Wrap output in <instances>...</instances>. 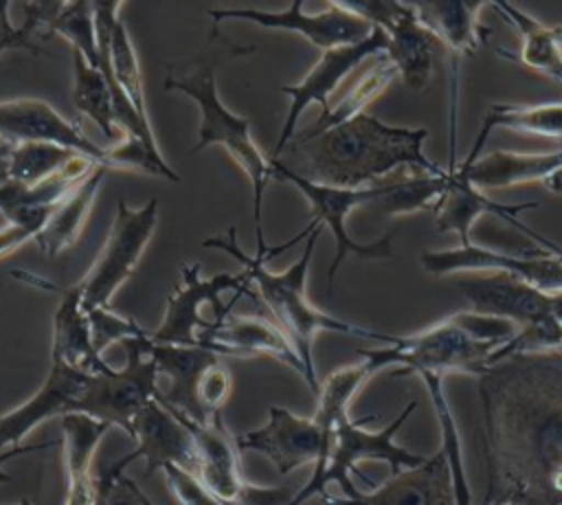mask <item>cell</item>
Here are the masks:
<instances>
[{
	"label": "cell",
	"instance_id": "cell-15",
	"mask_svg": "<svg viewBox=\"0 0 562 505\" xmlns=\"http://www.w3.org/2000/svg\"><path fill=\"white\" fill-rule=\"evenodd\" d=\"M419 266L435 277H448L470 270H490L516 277L542 292H562V255L538 252V255H512L479 244L426 250L419 255Z\"/></svg>",
	"mask_w": 562,
	"mask_h": 505
},
{
	"label": "cell",
	"instance_id": "cell-41",
	"mask_svg": "<svg viewBox=\"0 0 562 505\" xmlns=\"http://www.w3.org/2000/svg\"><path fill=\"white\" fill-rule=\"evenodd\" d=\"M40 22L35 15H31L26 11V20L22 26H13L11 20H9V2L0 0V53L4 50H15V48H22V50H29L33 55H42L44 50L35 44L33 35L40 31Z\"/></svg>",
	"mask_w": 562,
	"mask_h": 505
},
{
	"label": "cell",
	"instance_id": "cell-28",
	"mask_svg": "<svg viewBox=\"0 0 562 505\" xmlns=\"http://www.w3.org/2000/svg\"><path fill=\"white\" fill-rule=\"evenodd\" d=\"M108 428V424L83 413L61 417V448L68 479L66 505H99L101 487L99 476L92 472V457Z\"/></svg>",
	"mask_w": 562,
	"mask_h": 505
},
{
	"label": "cell",
	"instance_id": "cell-25",
	"mask_svg": "<svg viewBox=\"0 0 562 505\" xmlns=\"http://www.w3.org/2000/svg\"><path fill=\"white\" fill-rule=\"evenodd\" d=\"M459 292L468 299L474 312L507 318L518 327L551 314L549 292L503 272L465 277L459 281Z\"/></svg>",
	"mask_w": 562,
	"mask_h": 505
},
{
	"label": "cell",
	"instance_id": "cell-13",
	"mask_svg": "<svg viewBox=\"0 0 562 505\" xmlns=\"http://www.w3.org/2000/svg\"><path fill=\"white\" fill-rule=\"evenodd\" d=\"M213 22L222 20H246L261 29L292 31L305 37L321 50H331L338 46H349L371 37L375 26L364 18L347 11L340 2H329L321 13H303V2L292 0L283 11H261L252 7L244 9H209Z\"/></svg>",
	"mask_w": 562,
	"mask_h": 505
},
{
	"label": "cell",
	"instance_id": "cell-19",
	"mask_svg": "<svg viewBox=\"0 0 562 505\" xmlns=\"http://www.w3.org/2000/svg\"><path fill=\"white\" fill-rule=\"evenodd\" d=\"M0 141L11 145H59L92 158L97 165H103L105 158V147L94 145L77 123L64 119L44 99L20 97L0 101Z\"/></svg>",
	"mask_w": 562,
	"mask_h": 505
},
{
	"label": "cell",
	"instance_id": "cell-20",
	"mask_svg": "<svg viewBox=\"0 0 562 505\" xmlns=\"http://www.w3.org/2000/svg\"><path fill=\"white\" fill-rule=\"evenodd\" d=\"M325 505H457L452 472L439 450L422 465L393 474L386 483L353 496H323Z\"/></svg>",
	"mask_w": 562,
	"mask_h": 505
},
{
	"label": "cell",
	"instance_id": "cell-39",
	"mask_svg": "<svg viewBox=\"0 0 562 505\" xmlns=\"http://www.w3.org/2000/svg\"><path fill=\"white\" fill-rule=\"evenodd\" d=\"M162 474L180 505H224L193 472L176 463H167Z\"/></svg>",
	"mask_w": 562,
	"mask_h": 505
},
{
	"label": "cell",
	"instance_id": "cell-9",
	"mask_svg": "<svg viewBox=\"0 0 562 505\" xmlns=\"http://www.w3.org/2000/svg\"><path fill=\"white\" fill-rule=\"evenodd\" d=\"M147 336L123 340L125 364L90 373L72 413H83L108 426H119L127 435L140 408L158 397V367L147 351Z\"/></svg>",
	"mask_w": 562,
	"mask_h": 505
},
{
	"label": "cell",
	"instance_id": "cell-6",
	"mask_svg": "<svg viewBox=\"0 0 562 505\" xmlns=\"http://www.w3.org/2000/svg\"><path fill=\"white\" fill-rule=\"evenodd\" d=\"M417 402H408L404 411L384 428L380 430H369L364 424L373 422L375 415L362 417V419H351L349 413L342 415L331 433V446L327 452V459L321 465H314V472L310 481L294 492L288 505H303L314 496H325L327 487L336 483L342 492V496H353L358 487L351 481V474H358L364 483H371V479L360 472L358 463L362 461H384L391 468V474H397L402 470L422 465L428 457L417 454L406 450L404 446L395 444L397 430L404 426V422L411 417L415 411Z\"/></svg>",
	"mask_w": 562,
	"mask_h": 505
},
{
	"label": "cell",
	"instance_id": "cell-38",
	"mask_svg": "<svg viewBox=\"0 0 562 505\" xmlns=\"http://www.w3.org/2000/svg\"><path fill=\"white\" fill-rule=\"evenodd\" d=\"M86 316L90 321L92 343L99 354H103L112 343H123L127 338H138L147 334L134 318L121 316L112 307H97L86 312Z\"/></svg>",
	"mask_w": 562,
	"mask_h": 505
},
{
	"label": "cell",
	"instance_id": "cell-4",
	"mask_svg": "<svg viewBox=\"0 0 562 505\" xmlns=\"http://www.w3.org/2000/svg\"><path fill=\"white\" fill-rule=\"evenodd\" d=\"M318 235H321V228H314L307 237V244H305L301 257L283 272H270L266 268V263L270 261L266 252L255 250V257L246 255L237 246L235 226L228 228V239L209 237L202 242V248L222 250L244 266V270L248 274V283L255 285L259 299L270 310L274 323L283 329V334L294 345V349L307 371L305 382L314 395L318 393V386H321L318 378H316V369H314V356H312L314 336L318 332H338V334H349V336H360V338H373V340H382L386 345H391L395 338L389 334H380V332L353 325L349 321H340V318L318 310L307 299L305 281H307V270H310V261H312V252H314Z\"/></svg>",
	"mask_w": 562,
	"mask_h": 505
},
{
	"label": "cell",
	"instance_id": "cell-1",
	"mask_svg": "<svg viewBox=\"0 0 562 505\" xmlns=\"http://www.w3.org/2000/svg\"><path fill=\"white\" fill-rule=\"evenodd\" d=\"M481 505H562V354H514L479 375Z\"/></svg>",
	"mask_w": 562,
	"mask_h": 505
},
{
	"label": "cell",
	"instance_id": "cell-23",
	"mask_svg": "<svg viewBox=\"0 0 562 505\" xmlns=\"http://www.w3.org/2000/svg\"><path fill=\"white\" fill-rule=\"evenodd\" d=\"M90 373L68 367L61 360L50 358V371L44 384L20 406L0 415V450L4 446L18 448L20 441L42 422L68 415L75 411V404L86 386Z\"/></svg>",
	"mask_w": 562,
	"mask_h": 505
},
{
	"label": "cell",
	"instance_id": "cell-48",
	"mask_svg": "<svg viewBox=\"0 0 562 505\" xmlns=\"http://www.w3.org/2000/svg\"><path fill=\"white\" fill-rule=\"evenodd\" d=\"M18 505H33V501H31V498H26V496H22Z\"/></svg>",
	"mask_w": 562,
	"mask_h": 505
},
{
	"label": "cell",
	"instance_id": "cell-45",
	"mask_svg": "<svg viewBox=\"0 0 562 505\" xmlns=\"http://www.w3.org/2000/svg\"><path fill=\"white\" fill-rule=\"evenodd\" d=\"M544 184H547V189H549L551 193H562V169L555 171L549 180H544Z\"/></svg>",
	"mask_w": 562,
	"mask_h": 505
},
{
	"label": "cell",
	"instance_id": "cell-26",
	"mask_svg": "<svg viewBox=\"0 0 562 505\" xmlns=\"http://www.w3.org/2000/svg\"><path fill=\"white\" fill-rule=\"evenodd\" d=\"M13 277L33 281L46 290L59 294V305L53 314V343H50V358L66 362L72 369L83 373H103L110 364L101 358L94 349L90 321L79 303V292L75 285H55L50 281H42L40 277L13 272Z\"/></svg>",
	"mask_w": 562,
	"mask_h": 505
},
{
	"label": "cell",
	"instance_id": "cell-5",
	"mask_svg": "<svg viewBox=\"0 0 562 505\" xmlns=\"http://www.w3.org/2000/svg\"><path fill=\"white\" fill-rule=\"evenodd\" d=\"M518 325L474 310L452 314L417 334L395 336L382 349H358L375 371L397 367L402 373H432L446 378L448 373L483 375L494 356L518 334Z\"/></svg>",
	"mask_w": 562,
	"mask_h": 505
},
{
	"label": "cell",
	"instance_id": "cell-36",
	"mask_svg": "<svg viewBox=\"0 0 562 505\" xmlns=\"http://www.w3.org/2000/svg\"><path fill=\"white\" fill-rule=\"evenodd\" d=\"M448 171L443 176H428V173H413L402 182H389L386 193L373 202L386 215H406L415 211L435 209L439 202L443 187H446Z\"/></svg>",
	"mask_w": 562,
	"mask_h": 505
},
{
	"label": "cell",
	"instance_id": "cell-47",
	"mask_svg": "<svg viewBox=\"0 0 562 505\" xmlns=\"http://www.w3.org/2000/svg\"><path fill=\"white\" fill-rule=\"evenodd\" d=\"M553 33H555V40H558V44H560V48H562V24H560V26H553Z\"/></svg>",
	"mask_w": 562,
	"mask_h": 505
},
{
	"label": "cell",
	"instance_id": "cell-46",
	"mask_svg": "<svg viewBox=\"0 0 562 505\" xmlns=\"http://www.w3.org/2000/svg\"><path fill=\"white\" fill-rule=\"evenodd\" d=\"M551 314L562 323V292L551 294Z\"/></svg>",
	"mask_w": 562,
	"mask_h": 505
},
{
	"label": "cell",
	"instance_id": "cell-8",
	"mask_svg": "<svg viewBox=\"0 0 562 505\" xmlns=\"http://www.w3.org/2000/svg\"><path fill=\"white\" fill-rule=\"evenodd\" d=\"M158 224V200L151 198L138 209H132L123 198L116 200V213L110 233L94 257L88 272L72 283L79 292L83 312L110 307L119 288L136 272V266Z\"/></svg>",
	"mask_w": 562,
	"mask_h": 505
},
{
	"label": "cell",
	"instance_id": "cell-7",
	"mask_svg": "<svg viewBox=\"0 0 562 505\" xmlns=\"http://www.w3.org/2000/svg\"><path fill=\"white\" fill-rule=\"evenodd\" d=\"M272 160V169H274V180L279 182H288L292 184L310 204V228H323L327 226L334 244H336V252L334 259L329 263L327 270V283H329V294L334 292V277L340 268V263L347 257H360V259H389L393 255V246H391V235L380 237L371 244H362L351 239V235L347 233V215L369 202H378L389 184H373V187H362V189H342V187H331V184H323V182H314L307 176L299 173L296 169H292L288 162H281L279 158H270Z\"/></svg>",
	"mask_w": 562,
	"mask_h": 505
},
{
	"label": "cell",
	"instance_id": "cell-16",
	"mask_svg": "<svg viewBox=\"0 0 562 505\" xmlns=\"http://www.w3.org/2000/svg\"><path fill=\"white\" fill-rule=\"evenodd\" d=\"M384 48H386V35L380 29H375L371 33V37H367L364 42L323 50L318 61L307 70V75L299 83L281 86V92H285L290 99V108H288L285 121L281 125V134L277 138L272 158H279V154L285 149V145L292 141L296 123H299L301 114L307 110V105L318 103L321 114L327 112L329 110L327 99L338 88V83L364 59L375 57L378 53H384Z\"/></svg>",
	"mask_w": 562,
	"mask_h": 505
},
{
	"label": "cell",
	"instance_id": "cell-33",
	"mask_svg": "<svg viewBox=\"0 0 562 505\" xmlns=\"http://www.w3.org/2000/svg\"><path fill=\"white\" fill-rule=\"evenodd\" d=\"M419 378L426 384L428 397H430L432 408H435L437 419H439V430H441V448L439 450L446 454L450 472H452V485H454L457 505H472V492H470V483H468L461 437H459V430H457V422H454L452 408H450V404L446 400V393H443V378L441 375H432V373H424Z\"/></svg>",
	"mask_w": 562,
	"mask_h": 505
},
{
	"label": "cell",
	"instance_id": "cell-14",
	"mask_svg": "<svg viewBox=\"0 0 562 505\" xmlns=\"http://www.w3.org/2000/svg\"><path fill=\"white\" fill-rule=\"evenodd\" d=\"M239 450H255L272 461L279 474H290L301 465H321L331 446L327 433L314 417H301L283 406H270L268 419L255 430L235 437Z\"/></svg>",
	"mask_w": 562,
	"mask_h": 505
},
{
	"label": "cell",
	"instance_id": "cell-2",
	"mask_svg": "<svg viewBox=\"0 0 562 505\" xmlns=\"http://www.w3.org/2000/svg\"><path fill=\"white\" fill-rule=\"evenodd\" d=\"M255 53V46H241L228 40L217 22H211L204 44L189 57L165 64L167 79L162 81L165 90H178L195 101L200 110V127L193 152H200L209 145H220L228 156L244 169L252 184L255 200V233L257 246H268L261 226L263 191L270 180H274L272 160L263 156L257 147L248 119L233 114L217 94V70L235 57H246Z\"/></svg>",
	"mask_w": 562,
	"mask_h": 505
},
{
	"label": "cell",
	"instance_id": "cell-10",
	"mask_svg": "<svg viewBox=\"0 0 562 505\" xmlns=\"http://www.w3.org/2000/svg\"><path fill=\"white\" fill-rule=\"evenodd\" d=\"M200 272L202 266L195 261L180 266V281L167 299L162 321L154 332H149L151 343L200 347L198 334L213 325V321L202 318V303H209L215 312V321H222L231 314V307L237 303L241 292L250 294L246 270L239 274L222 272L213 274L211 279H202Z\"/></svg>",
	"mask_w": 562,
	"mask_h": 505
},
{
	"label": "cell",
	"instance_id": "cell-37",
	"mask_svg": "<svg viewBox=\"0 0 562 505\" xmlns=\"http://www.w3.org/2000/svg\"><path fill=\"white\" fill-rule=\"evenodd\" d=\"M134 459H136V454L130 452V454L116 459L110 468H105L99 474V487H101L99 505H154L147 498V494L138 487V483L123 474L125 465Z\"/></svg>",
	"mask_w": 562,
	"mask_h": 505
},
{
	"label": "cell",
	"instance_id": "cell-34",
	"mask_svg": "<svg viewBox=\"0 0 562 505\" xmlns=\"http://www.w3.org/2000/svg\"><path fill=\"white\" fill-rule=\"evenodd\" d=\"M483 125L492 132L494 127H507L514 132L538 134L547 138H562V103H538V105H490Z\"/></svg>",
	"mask_w": 562,
	"mask_h": 505
},
{
	"label": "cell",
	"instance_id": "cell-3",
	"mask_svg": "<svg viewBox=\"0 0 562 505\" xmlns=\"http://www.w3.org/2000/svg\"><path fill=\"white\" fill-rule=\"evenodd\" d=\"M426 127L386 125L362 112L331 130L296 141V154L305 162L307 178L314 182L362 189V184L384 178L397 167L413 173L443 176L437 162L424 154Z\"/></svg>",
	"mask_w": 562,
	"mask_h": 505
},
{
	"label": "cell",
	"instance_id": "cell-42",
	"mask_svg": "<svg viewBox=\"0 0 562 505\" xmlns=\"http://www.w3.org/2000/svg\"><path fill=\"white\" fill-rule=\"evenodd\" d=\"M35 231L24 228V226H7L0 231V257L15 250L18 246H22L29 239H35Z\"/></svg>",
	"mask_w": 562,
	"mask_h": 505
},
{
	"label": "cell",
	"instance_id": "cell-29",
	"mask_svg": "<svg viewBox=\"0 0 562 505\" xmlns=\"http://www.w3.org/2000/svg\"><path fill=\"white\" fill-rule=\"evenodd\" d=\"M105 171H108L105 167L97 165L92 169V173L86 180H81L55 206L48 222L44 224V228L35 237V242H37V246L42 248L44 255L57 257L59 252H64L66 248H70L79 239L81 228H83V224L88 220V213L94 204V198L99 193V187H101V180H103Z\"/></svg>",
	"mask_w": 562,
	"mask_h": 505
},
{
	"label": "cell",
	"instance_id": "cell-27",
	"mask_svg": "<svg viewBox=\"0 0 562 505\" xmlns=\"http://www.w3.org/2000/svg\"><path fill=\"white\" fill-rule=\"evenodd\" d=\"M147 351L156 360L158 375L167 378V389L158 393V400L171 411L204 424L209 415L200 406L198 384L202 373L220 356L204 347H182V345H158L147 336Z\"/></svg>",
	"mask_w": 562,
	"mask_h": 505
},
{
	"label": "cell",
	"instance_id": "cell-22",
	"mask_svg": "<svg viewBox=\"0 0 562 505\" xmlns=\"http://www.w3.org/2000/svg\"><path fill=\"white\" fill-rule=\"evenodd\" d=\"M130 437L136 441V459H145V476L176 463L195 470V444L184 419L158 397L149 400L132 422Z\"/></svg>",
	"mask_w": 562,
	"mask_h": 505
},
{
	"label": "cell",
	"instance_id": "cell-11",
	"mask_svg": "<svg viewBox=\"0 0 562 505\" xmlns=\"http://www.w3.org/2000/svg\"><path fill=\"white\" fill-rule=\"evenodd\" d=\"M180 415V413H178ZM189 426L195 444L193 474L224 503V505H288L294 496L288 487H263L248 483L239 468V448L235 437L226 430L222 413L198 424L180 415Z\"/></svg>",
	"mask_w": 562,
	"mask_h": 505
},
{
	"label": "cell",
	"instance_id": "cell-17",
	"mask_svg": "<svg viewBox=\"0 0 562 505\" xmlns=\"http://www.w3.org/2000/svg\"><path fill=\"white\" fill-rule=\"evenodd\" d=\"M487 2L470 0H424L413 2L417 18L432 31L439 46L448 53L450 64V110H448V167L457 165L454 158V134H457V72L463 57H470L479 50L481 42L490 35L479 20L481 9Z\"/></svg>",
	"mask_w": 562,
	"mask_h": 505
},
{
	"label": "cell",
	"instance_id": "cell-31",
	"mask_svg": "<svg viewBox=\"0 0 562 505\" xmlns=\"http://www.w3.org/2000/svg\"><path fill=\"white\" fill-rule=\"evenodd\" d=\"M397 68L393 66V61L386 57V53H378L371 61V66L362 72V77L351 86V90L327 112H323L316 123L312 125V130H307L301 138H310L316 136L325 130H331L358 114L364 112L367 105H371L393 81H395Z\"/></svg>",
	"mask_w": 562,
	"mask_h": 505
},
{
	"label": "cell",
	"instance_id": "cell-12",
	"mask_svg": "<svg viewBox=\"0 0 562 505\" xmlns=\"http://www.w3.org/2000/svg\"><path fill=\"white\" fill-rule=\"evenodd\" d=\"M347 11L364 18L386 35V57L397 68L402 81L422 92L435 68L437 37L417 18L413 2L397 0H338Z\"/></svg>",
	"mask_w": 562,
	"mask_h": 505
},
{
	"label": "cell",
	"instance_id": "cell-44",
	"mask_svg": "<svg viewBox=\"0 0 562 505\" xmlns=\"http://www.w3.org/2000/svg\"><path fill=\"white\" fill-rule=\"evenodd\" d=\"M11 143L0 141V184L9 182V165H11Z\"/></svg>",
	"mask_w": 562,
	"mask_h": 505
},
{
	"label": "cell",
	"instance_id": "cell-21",
	"mask_svg": "<svg viewBox=\"0 0 562 505\" xmlns=\"http://www.w3.org/2000/svg\"><path fill=\"white\" fill-rule=\"evenodd\" d=\"M200 347L217 356H270L307 380V371L283 329L263 316H226L198 334Z\"/></svg>",
	"mask_w": 562,
	"mask_h": 505
},
{
	"label": "cell",
	"instance_id": "cell-49",
	"mask_svg": "<svg viewBox=\"0 0 562 505\" xmlns=\"http://www.w3.org/2000/svg\"><path fill=\"white\" fill-rule=\"evenodd\" d=\"M505 505H518V503H505Z\"/></svg>",
	"mask_w": 562,
	"mask_h": 505
},
{
	"label": "cell",
	"instance_id": "cell-43",
	"mask_svg": "<svg viewBox=\"0 0 562 505\" xmlns=\"http://www.w3.org/2000/svg\"><path fill=\"white\" fill-rule=\"evenodd\" d=\"M53 441H46V444H35V446H18V448H9V450H2L0 452V483H11L13 476L4 470V463L13 457H20V454H26V452H35V450H42V448H50Z\"/></svg>",
	"mask_w": 562,
	"mask_h": 505
},
{
	"label": "cell",
	"instance_id": "cell-30",
	"mask_svg": "<svg viewBox=\"0 0 562 505\" xmlns=\"http://www.w3.org/2000/svg\"><path fill=\"white\" fill-rule=\"evenodd\" d=\"M503 20H507L520 35V50L512 55L518 64L525 68L547 75L562 83V48L555 40L553 26H544L536 18H531L527 11L509 4V2H490Z\"/></svg>",
	"mask_w": 562,
	"mask_h": 505
},
{
	"label": "cell",
	"instance_id": "cell-35",
	"mask_svg": "<svg viewBox=\"0 0 562 505\" xmlns=\"http://www.w3.org/2000/svg\"><path fill=\"white\" fill-rule=\"evenodd\" d=\"M75 156L77 152L59 145H44V143L13 145L9 180L22 187H35L46 178L55 176L59 169H64Z\"/></svg>",
	"mask_w": 562,
	"mask_h": 505
},
{
	"label": "cell",
	"instance_id": "cell-40",
	"mask_svg": "<svg viewBox=\"0 0 562 505\" xmlns=\"http://www.w3.org/2000/svg\"><path fill=\"white\" fill-rule=\"evenodd\" d=\"M231 389H233L231 371L217 358L215 362H211L206 367V371L202 373L200 384H198V400L209 417L215 413H222V406L226 404V400L231 395Z\"/></svg>",
	"mask_w": 562,
	"mask_h": 505
},
{
	"label": "cell",
	"instance_id": "cell-24",
	"mask_svg": "<svg viewBox=\"0 0 562 505\" xmlns=\"http://www.w3.org/2000/svg\"><path fill=\"white\" fill-rule=\"evenodd\" d=\"M487 136H490V130L481 125L472 143V149L459 162L468 180L481 191L507 189L514 184L536 182V180H549L555 171L562 169V149L549 152V154H516V152L498 149V152L479 156Z\"/></svg>",
	"mask_w": 562,
	"mask_h": 505
},
{
	"label": "cell",
	"instance_id": "cell-18",
	"mask_svg": "<svg viewBox=\"0 0 562 505\" xmlns=\"http://www.w3.org/2000/svg\"><path fill=\"white\" fill-rule=\"evenodd\" d=\"M448 171V178H446V187H443V193L439 198V202L435 204L432 213H435V226L441 231V233H454L459 237V246H468L472 244L470 239V231H472V224L490 213V215H496L501 217L503 222H509L514 228L522 231L525 235H529L531 239H536L538 244H542L547 250L551 252H558L562 255V248L553 242H549L547 237L533 233L527 224L520 222V213L522 211H529V209H536L538 202H522V204H503V202H496L492 198H487L481 189H476L468 176L463 173V169L459 167H452V169H446Z\"/></svg>",
	"mask_w": 562,
	"mask_h": 505
},
{
	"label": "cell",
	"instance_id": "cell-32",
	"mask_svg": "<svg viewBox=\"0 0 562 505\" xmlns=\"http://www.w3.org/2000/svg\"><path fill=\"white\" fill-rule=\"evenodd\" d=\"M72 105L81 116H88L97 127L112 138L114 136V105L110 83L103 72L92 66L81 53L72 50Z\"/></svg>",
	"mask_w": 562,
	"mask_h": 505
}]
</instances>
